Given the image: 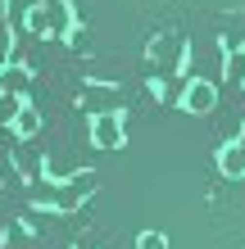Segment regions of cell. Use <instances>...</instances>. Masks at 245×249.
I'll return each instance as SVG.
<instances>
[{"label": "cell", "instance_id": "6da1fadb", "mask_svg": "<svg viewBox=\"0 0 245 249\" xmlns=\"http://www.w3.org/2000/svg\"><path fill=\"white\" fill-rule=\"evenodd\" d=\"M41 204H50L55 213H73L86 204V195L95 190V172H73V177H59L50 186H32Z\"/></svg>", "mask_w": 245, "mask_h": 249}, {"label": "cell", "instance_id": "7a4b0ae2", "mask_svg": "<svg viewBox=\"0 0 245 249\" xmlns=\"http://www.w3.org/2000/svg\"><path fill=\"white\" fill-rule=\"evenodd\" d=\"M77 105L100 118V113H123V86L118 82H105V77H86L82 91H77Z\"/></svg>", "mask_w": 245, "mask_h": 249}, {"label": "cell", "instance_id": "3957f363", "mask_svg": "<svg viewBox=\"0 0 245 249\" xmlns=\"http://www.w3.org/2000/svg\"><path fill=\"white\" fill-rule=\"evenodd\" d=\"M150 59L159 64V72L186 77V68H191V46H186V36L164 32V36H154V41H150Z\"/></svg>", "mask_w": 245, "mask_h": 249}, {"label": "cell", "instance_id": "277c9868", "mask_svg": "<svg viewBox=\"0 0 245 249\" xmlns=\"http://www.w3.org/2000/svg\"><path fill=\"white\" fill-rule=\"evenodd\" d=\"M213 105H218V86H213L209 77H191L182 86V109L186 113H209Z\"/></svg>", "mask_w": 245, "mask_h": 249}, {"label": "cell", "instance_id": "5b68a950", "mask_svg": "<svg viewBox=\"0 0 245 249\" xmlns=\"http://www.w3.org/2000/svg\"><path fill=\"white\" fill-rule=\"evenodd\" d=\"M123 136H127L123 113H100V118H91V145H100V150H118Z\"/></svg>", "mask_w": 245, "mask_h": 249}, {"label": "cell", "instance_id": "8992f818", "mask_svg": "<svg viewBox=\"0 0 245 249\" xmlns=\"http://www.w3.org/2000/svg\"><path fill=\"white\" fill-rule=\"evenodd\" d=\"M46 14H50V36H64V41H73V23H77V14H73V0H46Z\"/></svg>", "mask_w": 245, "mask_h": 249}, {"label": "cell", "instance_id": "52a82bcc", "mask_svg": "<svg viewBox=\"0 0 245 249\" xmlns=\"http://www.w3.org/2000/svg\"><path fill=\"white\" fill-rule=\"evenodd\" d=\"M218 168H223V177H232V181L245 177V145L241 141H227L218 150Z\"/></svg>", "mask_w": 245, "mask_h": 249}, {"label": "cell", "instance_id": "ba28073f", "mask_svg": "<svg viewBox=\"0 0 245 249\" xmlns=\"http://www.w3.org/2000/svg\"><path fill=\"white\" fill-rule=\"evenodd\" d=\"M14 163H19V172L27 181H41V159L27 150V141H14Z\"/></svg>", "mask_w": 245, "mask_h": 249}, {"label": "cell", "instance_id": "9c48e42d", "mask_svg": "<svg viewBox=\"0 0 245 249\" xmlns=\"http://www.w3.org/2000/svg\"><path fill=\"white\" fill-rule=\"evenodd\" d=\"M37 131H41V113L32 105H23V113L14 118V141H32Z\"/></svg>", "mask_w": 245, "mask_h": 249}, {"label": "cell", "instance_id": "30bf717a", "mask_svg": "<svg viewBox=\"0 0 245 249\" xmlns=\"http://www.w3.org/2000/svg\"><path fill=\"white\" fill-rule=\"evenodd\" d=\"M23 27H27L32 36H50V14H46V0H37V5L23 14Z\"/></svg>", "mask_w": 245, "mask_h": 249}, {"label": "cell", "instance_id": "8fae6325", "mask_svg": "<svg viewBox=\"0 0 245 249\" xmlns=\"http://www.w3.org/2000/svg\"><path fill=\"white\" fill-rule=\"evenodd\" d=\"M27 100L23 95H14V91H0V127H14V118L23 113Z\"/></svg>", "mask_w": 245, "mask_h": 249}, {"label": "cell", "instance_id": "7c38bea8", "mask_svg": "<svg viewBox=\"0 0 245 249\" xmlns=\"http://www.w3.org/2000/svg\"><path fill=\"white\" fill-rule=\"evenodd\" d=\"M223 77L232 82V86H245V50H232L223 59Z\"/></svg>", "mask_w": 245, "mask_h": 249}, {"label": "cell", "instance_id": "4fadbf2b", "mask_svg": "<svg viewBox=\"0 0 245 249\" xmlns=\"http://www.w3.org/2000/svg\"><path fill=\"white\" fill-rule=\"evenodd\" d=\"M0 91H14V95H23L27 100V72H19V68H5V72H0Z\"/></svg>", "mask_w": 245, "mask_h": 249}, {"label": "cell", "instance_id": "5bb4252c", "mask_svg": "<svg viewBox=\"0 0 245 249\" xmlns=\"http://www.w3.org/2000/svg\"><path fill=\"white\" fill-rule=\"evenodd\" d=\"M0 240H5V249H23L27 245V222H9Z\"/></svg>", "mask_w": 245, "mask_h": 249}, {"label": "cell", "instance_id": "9a60e30c", "mask_svg": "<svg viewBox=\"0 0 245 249\" xmlns=\"http://www.w3.org/2000/svg\"><path fill=\"white\" fill-rule=\"evenodd\" d=\"M136 249H168V236H164V231H141Z\"/></svg>", "mask_w": 245, "mask_h": 249}, {"label": "cell", "instance_id": "2e32d148", "mask_svg": "<svg viewBox=\"0 0 245 249\" xmlns=\"http://www.w3.org/2000/svg\"><path fill=\"white\" fill-rule=\"evenodd\" d=\"M9 64H14V36L5 32V27H0V72H5Z\"/></svg>", "mask_w": 245, "mask_h": 249}]
</instances>
